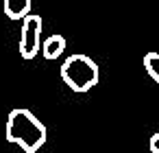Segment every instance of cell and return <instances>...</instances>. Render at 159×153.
Here are the masks:
<instances>
[{"label": "cell", "instance_id": "obj_1", "mask_svg": "<svg viewBox=\"0 0 159 153\" xmlns=\"http://www.w3.org/2000/svg\"><path fill=\"white\" fill-rule=\"evenodd\" d=\"M5 136L9 142L22 146V151L35 153L46 144L48 131H46V125L39 122V118L31 109L16 107L9 112V118L5 125Z\"/></svg>", "mask_w": 159, "mask_h": 153}, {"label": "cell", "instance_id": "obj_2", "mask_svg": "<svg viewBox=\"0 0 159 153\" xmlns=\"http://www.w3.org/2000/svg\"><path fill=\"white\" fill-rule=\"evenodd\" d=\"M61 79H63V83L70 90H74V92H87V90H92L98 83L100 70H98V64L92 57L74 53V55H70L61 64Z\"/></svg>", "mask_w": 159, "mask_h": 153}, {"label": "cell", "instance_id": "obj_3", "mask_svg": "<svg viewBox=\"0 0 159 153\" xmlns=\"http://www.w3.org/2000/svg\"><path fill=\"white\" fill-rule=\"evenodd\" d=\"M42 18L39 16H26L22 20V33H20V53L24 59H33L39 55V48H42V42H39V35H42Z\"/></svg>", "mask_w": 159, "mask_h": 153}, {"label": "cell", "instance_id": "obj_4", "mask_svg": "<svg viewBox=\"0 0 159 153\" xmlns=\"http://www.w3.org/2000/svg\"><path fill=\"white\" fill-rule=\"evenodd\" d=\"M66 50V37L63 35H50L42 42V55L46 59H57Z\"/></svg>", "mask_w": 159, "mask_h": 153}, {"label": "cell", "instance_id": "obj_5", "mask_svg": "<svg viewBox=\"0 0 159 153\" xmlns=\"http://www.w3.org/2000/svg\"><path fill=\"white\" fill-rule=\"evenodd\" d=\"M5 16L9 20H24L31 16V0H5Z\"/></svg>", "mask_w": 159, "mask_h": 153}, {"label": "cell", "instance_id": "obj_6", "mask_svg": "<svg viewBox=\"0 0 159 153\" xmlns=\"http://www.w3.org/2000/svg\"><path fill=\"white\" fill-rule=\"evenodd\" d=\"M144 68L150 74V79H155L159 83V53H148L144 57Z\"/></svg>", "mask_w": 159, "mask_h": 153}, {"label": "cell", "instance_id": "obj_7", "mask_svg": "<svg viewBox=\"0 0 159 153\" xmlns=\"http://www.w3.org/2000/svg\"><path fill=\"white\" fill-rule=\"evenodd\" d=\"M148 146H150V153H159V133H152L150 136Z\"/></svg>", "mask_w": 159, "mask_h": 153}]
</instances>
